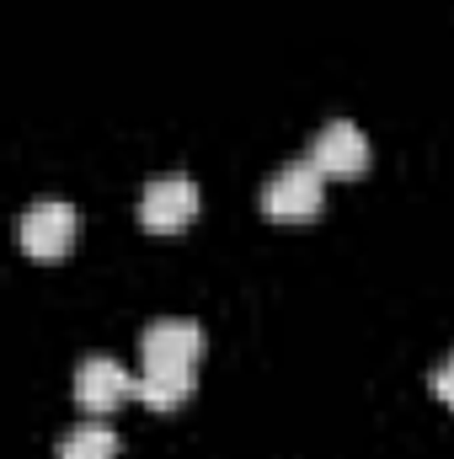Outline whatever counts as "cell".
I'll list each match as a JSON object with an SVG mask.
<instances>
[{
    "label": "cell",
    "mask_w": 454,
    "mask_h": 459,
    "mask_svg": "<svg viewBox=\"0 0 454 459\" xmlns=\"http://www.w3.org/2000/svg\"><path fill=\"white\" fill-rule=\"evenodd\" d=\"M321 198H327V177H321L310 160H289L284 171L267 177V187H262V214H267V220H284V225H300V220L321 214Z\"/></svg>",
    "instance_id": "6da1fadb"
},
{
    "label": "cell",
    "mask_w": 454,
    "mask_h": 459,
    "mask_svg": "<svg viewBox=\"0 0 454 459\" xmlns=\"http://www.w3.org/2000/svg\"><path fill=\"white\" fill-rule=\"evenodd\" d=\"M16 240H22V251H27V256H38V262L65 256V251L75 246V209H70L65 198H38V204L22 214Z\"/></svg>",
    "instance_id": "7a4b0ae2"
},
{
    "label": "cell",
    "mask_w": 454,
    "mask_h": 459,
    "mask_svg": "<svg viewBox=\"0 0 454 459\" xmlns=\"http://www.w3.org/2000/svg\"><path fill=\"white\" fill-rule=\"evenodd\" d=\"M193 214H198V182H193V177H182V171L155 177V182L139 193V225H144V230L171 235V230L193 225Z\"/></svg>",
    "instance_id": "3957f363"
},
{
    "label": "cell",
    "mask_w": 454,
    "mask_h": 459,
    "mask_svg": "<svg viewBox=\"0 0 454 459\" xmlns=\"http://www.w3.org/2000/svg\"><path fill=\"white\" fill-rule=\"evenodd\" d=\"M134 390H139V379H128L123 363L102 358V352L81 358V368H75V406H81L86 417H108V411H118Z\"/></svg>",
    "instance_id": "277c9868"
},
{
    "label": "cell",
    "mask_w": 454,
    "mask_h": 459,
    "mask_svg": "<svg viewBox=\"0 0 454 459\" xmlns=\"http://www.w3.org/2000/svg\"><path fill=\"white\" fill-rule=\"evenodd\" d=\"M321 177H358V171H369V139H363V128L358 123H347V117H332L316 139H310V155H305Z\"/></svg>",
    "instance_id": "5b68a950"
},
{
    "label": "cell",
    "mask_w": 454,
    "mask_h": 459,
    "mask_svg": "<svg viewBox=\"0 0 454 459\" xmlns=\"http://www.w3.org/2000/svg\"><path fill=\"white\" fill-rule=\"evenodd\" d=\"M144 368H198L204 358V326L198 321H155L139 337Z\"/></svg>",
    "instance_id": "8992f818"
},
{
    "label": "cell",
    "mask_w": 454,
    "mask_h": 459,
    "mask_svg": "<svg viewBox=\"0 0 454 459\" xmlns=\"http://www.w3.org/2000/svg\"><path fill=\"white\" fill-rule=\"evenodd\" d=\"M150 411H177L193 395V368H144L139 390H134Z\"/></svg>",
    "instance_id": "52a82bcc"
},
{
    "label": "cell",
    "mask_w": 454,
    "mask_h": 459,
    "mask_svg": "<svg viewBox=\"0 0 454 459\" xmlns=\"http://www.w3.org/2000/svg\"><path fill=\"white\" fill-rule=\"evenodd\" d=\"M59 459H118V433L108 422H75L59 438Z\"/></svg>",
    "instance_id": "ba28073f"
},
{
    "label": "cell",
    "mask_w": 454,
    "mask_h": 459,
    "mask_svg": "<svg viewBox=\"0 0 454 459\" xmlns=\"http://www.w3.org/2000/svg\"><path fill=\"white\" fill-rule=\"evenodd\" d=\"M433 390H439V401L454 411V352L439 363V374H433Z\"/></svg>",
    "instance_id": "9c48e42d"
}]
</instances>
